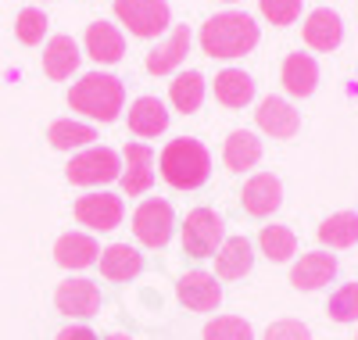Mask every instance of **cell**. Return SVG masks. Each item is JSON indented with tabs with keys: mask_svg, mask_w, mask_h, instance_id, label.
Wrapping results in <instances>:
<instances>
[{
	"mask_svg": "<svg viewBox=\"0 0 358 340\" xmlns=\"http://www.w3.org/2000/svg\"><path fill=\"white\" fill-rule=\"evenodd\" d=\"M258 22L248 11H222L212 15L201 25V50L208 57H219V61H233V57H244L258 47Z\"/></svg>",
	"mask_w": 358,
	"mask_h": 340,
	"instance_id": "1",
	"label": "cell"
},
{
	"mask_svg": "<svg viewBox=\"0 0 358 340\" xmlns=\"http://www.w3.org/2000/svg\"><path fill=\"white\" fill-rule=\"evenodd\" d=\"M158 169H162V179L172 190H197L208 183V176H212V154H208V147L194 136H176V140L165 143Z\"/></svg>",
	"mask_w": 358,
	"mask_h": 340,
	"instance_id": "2",
	"label": "cell"
},
{
	"mask_svg": "<svg viewBox=\"0 0 358 340\" xmlns=\"http://www.w3.org/2000/svg\"><path fill=\"white\" fill-rule=\"evenodd\" d=\"M69 108L94 122H115L126 108V86L111 72H86L69 90Z\"/></svg>",
	"mask_w": 358,
	"mask_h": 340,
	"instance_id": "3",
	"label": "cell"
},
{
	"mask_svg": "<svg viewBox=\"0 0 358 340\" xmlns=\"http://www.w3.org/2000/svg\"><path fill=\"white\" fill-rule=\"evenodd\" d=\"M65 176L76 187H108L122 176V154L111 147H86L69 162Z\"/></svg>",
	"mask_w": 358,
	"mask_h": 340,
	"instance_id": "4",
	"label": "cell"
},
{
	"mask_svg": "<svg viewBox=\"0 0 358 340\" xmlns=\"http://www.w3.org/2000/svg\"><path fill=\"white\" fill-rule=\"evenodd\" d=\"M115 18L133 36L155 40L172 25V8H169V0H115Z\"/></svg>",
	"mask_w": 358,
	"mask_h": 340,
	"instance_id": "5",
	"label": "cell"
},
{
	"mask_svg": "<svg viewBox=\"0 0 358 340\" xmlns=\"http://www.w3.org/2000/svg\"><path fill=\"white\" fill-rule=\"evenodd\" d=\"M226 240V222L212 208H194L183 219V251L190 258H215Z\"/></svg>",
	"mask_w": 358,
	"mask_h": 340,
	"instance_id": "6",
	"label": "cell"
},
{
	"mask_svg": "<svg viewBox=\"0 0 358 340\" xmlns=\"http://www.w3.org/2000/svg\"><path fill=\"white\" fill-rule=\"evenodd\" d=\"M172 229H176V211L162 197H147L133 211V236L143 247H165L172 240Z\"/></svg>",
	"mask_w": 358,
	"mask_h": 340,
	"instance_id": "7",
	"label": "cell"
},
{
	"mask_svg": "<svg viewBox=\"0 0 358 340\" xmlns=\"http://www.w3.org/2000/svg\"><path fill=\"white\" fill-rule=\"evenodd\" d=\"M72 211H76V222L86 226V229H94V233H111V229L122 226V219H126L122 197H115V194H108V190L83 194Z\"/></svg>",
	"mask_w": 358,
	"mask_h": 340,
	"instance_id": "8",
	"label": "cell"
},
{
	"mask_svg": "<svg viewBox=\"0 0 358 340\" xmlns=\"http://www.w3.org/2000/svg\"><path fill=\"white\" fill-rule=\"evenodd\" d=\"M54 308L69 319H94L101 312V287L86 276H69L54 290Z\"/></svg>",
	"mask_w": 358,
	"mask_h": 340,
	"instance_id": "9",
	"label": "cell"
},
{
	"mask_svg": "<svg viewBox=\"0 0 358 340\" xmlns=\"http://www.w3.org/2000/svg\"><path fill=\"white\" fill-rule=\"evenodd\" d=\"M118 183H122L126 197H140L155 187V150L140 143V140H129L122 147V176H118Z\"/></svg>",
	"mask_w": 358,
	"mask_h": 340,
	"instance_id": "10",
	"label": "cell"
},
{
	"mask_svg": "<svg viewBox=\"0 0 358 340\" xmlns=\"http://www.w3.org/2000/svg\"><path fill=\"white\" fill-rule=\"evenodd\" d=\"M176 297H179V304H187L190 312H215V308L222 304V283H219V276L204 272V269H194V272L179 276Z\"/></svg>",
	"mask_w": 358,
	"mask_h": 340,
	"instance_id": "11",
	"label": "cell"
},
{
	"mask_svg": "<svg viewBox=\"0 0 358 340\" xmlns=\"http://www.w3.org/2000/svg\"><path fill=\"white\" fill-rule=\"evenodd\" d=\"M241 204L251 219H268L283 204V183L273 172H255L241 190Z\"/></svg>",
	"mask_w": 358,
	"mask_h": 340,
	"instance_id": "12",
	"label": "cell"
},
{
	"mask_svg": "<svg viewBox=\"0 0 358 340\" xmlns=\"http://www.w3.org/2000/svg\"><path fill=\"white\" fill-rule=\"evenodd\" d=\"M255 122H258V129L273 140H290L301 129V115H297L290 108V101H283V97H265L255 111Z\"/></svg>",
	"mask_w": 358,
	"mask_h": 340,
	"instance_id": "13",
	"label": "cell"
},
{
	"mask_svg": "<svg viewBox=\"0 0 358 340\" xmlns=\"http://www.w3.org/2000/svg\"><path fill=\"white\" fill-rule=\"evenodd\" d=\"M190 43H194L190 25H176L172 33L165 36V43H158L151 54H147V72H151V76H169V72H176V69L187 61Z\"/></svg>",
	"mask_w": 358,
	"mask_h": 340,
	"instance_id": "14",
	"label": "cell"
},
{
	"mask_svg": "<svg viewBox=\"0 0 358 340\" xmlns=\"http://www.w3.org/2000/svg\"><path fill=\"white\" fill-rule=\"evenodd\" d=\"M337 276V255L330 251H308L294 262L290 269V283L297 290H322Z\"/></svg>",
	"mask_w": 358,
	"mask_h": 340,
	"instance_id": "15",
	"label": "cell"
},
{
	"mask_svg": "<svg viewBox=\"0 0 358 340\" xmlns=\"http://www.w3.org/2000/svg\"><path fill=\"white\" fill-rule=\"evenodd\" d=\"M83 47L97 65H115V61H122V54H126V36H122V29L111 25V22H90Z\"/></svg>",
	"mask_w": 358,
	"mask_h": 340,
	"instance_id": "16",
	"label": "cell"
},
{
	"mask_svg": "<svg viewBox=\"0 0 358 340\" xmlns=\"http://www.w3.org/2000/svg\"><path fill=\"white\" fill-rule=\"evenodd\" d=\"M301 36L312 50H322V54H330L344 43V25H341V15L330 11V8H319L305 18L301 25Z\"/></svg>",
	"mask_w": 358,
	"mask_h": 340,
	"instance_id": "17",
	"label": "cell"
},
{
	"mask_svg": "<svg viewBox=\"0 0 358 340\" xmlns=\"http://www.w3.org/2000/svg\"><path fill=\"white\" fill-rule=\"evenodd\" d=\"M101 258V243L90 236V233H62L54 243V262L62 265V269H90V265H97Z\"/></svg>",
	"mask_w": 358,
	"mask_h": 340,
	"instance_id": "18",
	"label": "cell"
},
{
	"mask_svg": "<svg viewBox=\"0 0 358 340\" xmlns=\"http://www.w3.org/2000/svg\"><path fill=\"white\" fill-rule=\"evenodd\" d=\"M97 262H101V276L111 283H129L143 272V255L129 243H108Z\"/></svg>",
	"mask_w": 358,
	"mask_h": 340,
	"instance_id": "19",
	"label": "cell"
},
{
	"mask_svg": "<svg viewBox=\"0 0 358 340\" xmlns=\"http://www.w3.org/2000/svg\"><path fill=\"white\" fill-rule=\"evenodd\" d=\"M255 265V247L248 236H226L215 251V276L219 280H241Z\"/></svg>",
	"mask_w": 358,
	"mask_h": 340,
	"instance_id": "20",
	"label": "cell"
},
{
	"mask_svg": "<svg viewBox=\"0 0 358 340\" xmlns=\"http://www.w3.org/2000/svg\"><path fill=\"white\" fill-rule=\"evenodd\" d=\"M280 79H283V90H287L290 97H312V94H315V83H319L315 57H312V54H301V50L287 54Z\"/></svg>",
	"mask_w": 358,
	"mask_h": 340,
	"instance_id": "21",
	"label": "cell"
},
{
	"mask_svg": "<svg viewBox=\"0 0 358 340\" xmlns=\"http://www.w3.org/2000/svg\"><path fill=\"white\" fill-rule=\"evenodd\" d=\"M169 129V108L158 97H136L129 104V133H136L140 140L162 136Z\"/></svg>",
	"mask_w": 358,
	"mask_h": 340,
	"instance_id": "22",
	"label": "cell"
},
{
	"mask_svg": "<svg viewBox=\"0 0 358 340\" xmlns=\"http://www.w3.org/2000/svg\"><path fill=\"white\" fill-rule=\"evenodd\" d=\"M79 61H83V54H79V43L72 40V36H50L47 40V47H43V72L50 76V79H72V72L79 69Z\"/></svg>",
	"mask_w": 358,
	"mask_h": 340,
	"instance_id": "23",
	"label": "cell"
},
{
	"mask_svg": "<svg viewBox=\"0 0 358 340\" xmlns=\"http://www.w3.org/2000/svg\"><path fill=\"white\" fill-rule=\"evenodd\" d=\"M222 162L229 172H248L262 162V140L248 129H233L222 143Z\"/></svg>",
	"mask_w": 358,
	"mask_h": 340,
	"instance_id": "24",
	"label": "cell"
},
{
	"mask_svg": "<svg viewBox=\"0 0 358 340\" xmlns=\"http://www.w3.org/2000/svg\"><path fill=\"white\" fill-rule=\"evenodd\" d=\"M215 101L222 108H248L255 101V79L244 69H222L215 76Z\"/></svg>",
	"mask_w": 358,
	"mask_h": 340,
	"instance_id": "25",
	"label": "cell"
},
{
	"mask_svg": "<svg viewBox=\"0 0 358 340\" xmlns=\"http://www.w3.org/2000/svg\"><path fill=\"white\" fill-rule=\"evenodd\" d=\"M315 233H319V240L330 247V251H344V247H355V243H358V211L326 215Z\"/></svg>",
	"mask_w": 358,
	"mask_h": 340,
	"instance_id": "26",
	"label": "cell"
},
{
	"mask_svg": "<svg viewBox=\"0 0 358 340\" xmlns=\"http://www.w3.org/2000/svg\"><path fill=\"white\" fill-rule=\"evenodd\" d=\"M47 140L54 150H86V147H94L97 129L86 126V122H76V118H57L47 129Z\"/></svg>",
	"mask_w": 358,
	"mask_h": 340,
	"instance_id": "27",
	"label": "cell"
},
{
	"mask_svg": "<svg viewBox=\"0 0 358 340\" xmlns=\"http://www.w3.org/2000/svg\"><path fill=\"white\" fill-rule=\"evenodd\" d=\"M169 101L176 111L183 115H194L201 104H204V76L201 72H179L172 83H169Z\"/></svg>",
	"mask_w": 358,
	"mask_h": 340,
	"instance_id": "28",
	"label": "cell"
},
{
	"mask_svg": "<svg viewBox=\"0 0 358 340\" xmlns=\"http://www.w3.org/2000/svg\"><path fill=\"white\" fill-rule=\"evenodd\" d=\"M258 247H262V255L273 262V265H283V262H290L294 251H297V236H294V229H287V226H262Z\"/></svg>",
	"mask_w": 358,
	"mask_h": 340,
	"instance_id": "29",
	"label": "cell"
},
{
	"mask_svg": "<svg viewBox=\"0 0 358 340\" xmlns=\"http://www.w3.org/2000/svg\"><path fill=\"white\" fill-rule=\"evenodd\" d=\"M326 316L334 323H358V283H344L326 301Z\"/></svg>",
	"mask_w": 358,
	"mask_h": 340,
	"instance_id": "30",
	"label": "cell"
},
{
	"mask_svg": "<svg viewBox=\"0 0 358 340\" xmlns=\"http://www.w3.org/2000/svg\"><path fill=\"white\" fill-rule=\"evenodd\" d=\"M204 340H255V330L241 316H215L204 326Z\"/></svg>",
	"mask_w": 358,
	"mask_h": 340,
	"instance_id": "31",
	"label": "cell"
},
{
	"mask_svg": "<svg viewBox=\"0 0 358 340\" xmlns=\"http://www.w3.org/2000/svg\"><path fill=\"white\" fill-rule=\"evenodd\" d=\"M47 15L40 11V8H25V11H18V18H15V36H18V43H25V47H36V43H43V36H47Z\"/></svg>",
	"mask_w": 358,
	"mask_h": 340,
	"instance_id": "32",
	"label": "cell"
},
{
	"mask_svg": "<svg viewBox=\"0 0 358 340\" xmlns=\"http://www.w3.org/2000/svg\"><path fill=\"white\" fill-rule=\"evenodd\" d=\"M258 11L273 25H294L301 18V0H258Z\"/></svg>",
	"mask_w": 358,
	"mask_h": 340,
	"instance_id": "33",
	"label": "cell"
},
{
	"mask_svg": "<svg viewBox=\"0 0 358 340\" xmlns=\"http://www.w3.org/2000/svg\"><path fill=\"white\" fill-rule=\"evenodd\" d=\"M262 340H312V330L305 323H297V319H280L265 330Z\"/></svg>",
	"mask_w": 358,
	"mask_h": 340,
	"instance_id": "34",
	"label": "cell"
},
{
	"mask_svg": "<svg viewBox=\"0 0 358 340\" xmlns=\"http://www.w3.org/2000/svg\"><path fill=\"white\" fill-rule=\"evenodd\" d=\"M54 340H101V337H97L94 330H90V326H65Z\"/></svg>",
	"mask_w": 358,
	"mask_h": 340,
	"instance_id": "35",
	"label": "cell"
},
{
	"mask_svg": "<svg viewBox=\"0 0 358 340\" xmlns=\"http://www.w3.org/2000/svg\"><path fill=\"white\" fill-rule=\"evenodd\" d=\"M108 340H133V337H126V333H111Z\"/></svg>",
	"mask_w": 358,
	"mask_h": 340,
	"instance_id": "36",
	"label": "cell"
},
{
	"mask_svg": "<svg viewBox=\"0 0 358 340\" xmlns=\"http://www.w3.org/2000/svg\"><path fill=\"white\" fill-rule=\"evenodd\" d=\"M222 4H236V0H222Z\"/></svg>",
	"mask_w": 358,
	"mask_h": 340,
	"instance_id": "37",
	"label": "cell"
},
{
	"mask_svg": "<svg viewBox=\"0 0 358 340\" xmlns=\"http://www.w3.org/2000/svg\"><path fill=\"white\" fill-rule=\"evenodd\" d=\"M355 340H358V337H355Z\"/></svg>",
	"mask_w": 358,
	"mask_h": 340,
	"instance_id": "38",
	"label": "cell"
}]
</instances>
